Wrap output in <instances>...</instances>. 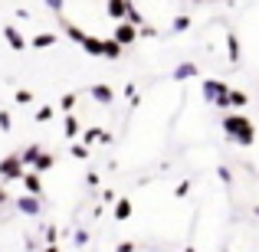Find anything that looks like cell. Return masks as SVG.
I'll use <instances>...</instances> for the list:
<instances>
[{
    "mask_svg": "<svg viewBox=\"0 0 259 252\" xmlns=\"http://www.w3.org/2000/svg\"><path fill=\"white\" fill-rule=\"evenodd\" d=\"M53 167H56V158H53L50 151H43V154H39V158H36V164H33L30 170H36V174H50Z\"/></svg>",
    "mask_w": 259,
    "mask_h": 252,
    "instance_id": "obj_17",
    "label": "cell"
},
{
    "mask_svg": "<svg viewBox=\"0 0 259 252\" xmlns=\"http://www.w3.org/2000/svg\"><path fill=\"white\" fill-rule=\"evenodd\" d=\"M23 190H26V193H33V196H43V174H36V170L26 167V174H23Z\"/></svg>",
    "mask_w": 259,
    "mask_h": 252,
    "instance_id": "obj_6",
    "label": "cell"
},
{
    "mask_svg": "<svg viewBox=\"0 0 259 252\" xmlns=\"http://www.w3.org/2000/svg\"><path fill=\"white\" fill-rule=\"evenodd\" d=\"M121 53H125V46L118 43V39H102V59H121Z\"/></svg>",
    "mask_w": 259,
    "mask_h": 252,
    "instance_id": "obj_12",
    "label": "cell"
},
{
    "mask_svg": "<svg viewBox=\"0 0 259 252\" xmlns=\"http://www.w3.org/2000/svg\"><path fill=\"white\" fill-rule=\"evenodd\" d=\"M125 98L132 102V105H138V102H141V95L135 92V85H125Z\"/></svg>",
    "mask_w": 259,
    "mask_h": 252,
    "instance_id": "obj_31",
    "label": "cell"
},
{
    "mask_svg": "<svg viewBox=\"0 0 259 252\" xmlns=\"http://www.w3.org/2000/svg\"><path fill=\"white\" fill-rule=\"evenodd\" d=\"M72 242H76L79 249L89 246V229H76V233H72Z\"/></svg>",
    "mask_w": 259,
    "mask_h": 252,
    "instance_id": "obj_28",
    "label": "cell"
},
{
    "mask_svg": "<svg viewBox=\"0 0 259 252\" xmlns=\"http://www.w3.org/2000/svg\"><path fill=\"white\" fill-rule=\"evenodd\" d=\"M217 174H220V180H223V183H230V180H233V174H230L227 167H220V170H217Z\"/></svg>",
    "mask_w": 259,
    "mask_h": 252,
    "instance_id": "obj_36",
    "label": "cell"
},
{
    "mask_svg": "<svg viewBox=\"0 0 259 252\" xmlns=\"http://www.w3.org/2000/svg\"><path fill=\"white\" fill-rule=\"evenodd\" d=\"M46 7H50L53 13H63L66 10V0H46Z\"/></svg>",
    "mask_w": 259,
    "mask_h": 252,
    "instance_id": "obj_32",
    "label": "cell"
},
{
    "mask_svg": "<svg viewBox=\"0 0 259 252\" xmlns=\"http://www.w3.org/2000/svg\"><path fill=\"white\" fill-rule=\"evenodd\" d=\"M4 39H7V46H10V49H26V36L23 33L17 30V26H4Z\"/></svg>",
    "mask_w": 259,
    "mask_h": 252,
    "instance_id": "obj_11",
    "label": "cell"
},
{
    "mask_svg": "<svg viewBox=\"0 0 259 252\" xmlns=\"http://www.w3.org/2000/svg\"><path fill=\"white\" fill-rule=\"evenodd\" d=\"M223 252H230V249H223Z\"/></svg>",
    "mask_w": 259,
    "mask_h": 252,
    "instance_id": "obj_41",
    "label": "cell"
},
{
    "mask_svg": "<svg viewBox=\"0 0 259 252\" xmlns=\"http://www.w3.org/2000/svg\"><path fill=\"white\" fill-rule=\"evenodd\" d=\"M246 102H249L246 92H240V88H230V108H246Z\"/></svg>",
    "mask_w": 259,
    "mask_h": 252,
    "instance_id": "obj_20",
    "label": "cell"
},
{
    "mask_svg": "<svg viewBox=\"0 0 259 252\" xmlns=\"http://www.w3.org/2000/svg\"><path fill=\"white\" fill-rule=\"evenodd\" d=\"M13 128V118H10V112H0V131H10Z\"/></svg>",
    "mask_w": 259,
    "mask_h": 252,
    "instance_id": "obj_30",
    "label": "cell"
},
{
    "mask_svg": "<svg viewBox=\"0 0 259 252\" xmlns=\"http://www.w3.org/2000/svg\"><path fill=\"white\" fill-rule=\"evenodd\" d=\"M223 134L230 141H236V144L249 147L256 141V125L243 112H230V115H223Z\"/></svg>",
    "mask_w": 259,
    "mask_h": 252,
    "instance_id": "obj_1",
    "label": "cell"
},
{
    "mask_svg": "<svg viewBox=\"0 0 259 252\" xmlns=\"http://www.w3.org/2000/svg\"><path fill=\"white\" fill-rule=\"evenodd\" d=\"M63 134H66L69 141L79 138V118H76V112H66V118H63Z\"/></svg>",
    "mask_w": 259,
    "mask_h": 252,
    "instance_id": "obj_14",
    "label": "cell"
},
{
    "mask_svg": "<svg viewBox=\"0 0 259 252\" xmlns=\"http://www.w3.org/2000/svg\"><path fill=\"white\" fill-rule=\"evenodd\" d=\"M17 210H20V216H39L43 213V196H33V193L17 196Z\"/></svg>",
    "mask_w": 259,
    "mask_h": 252,
    "instance_id": "obj_4",
    "label": "cell"
},
{
    "mask_svg": "<svg viewBox=\"0 0 259 252\" xmlns=\"http://www.w3.org/2000/svg\"><path fill=\"white\" fill-rule=\"evenodd\" d=\"M187 252H194V249H187Z\"/></svg>",
    "mask_w": 259,
    "mask_h": 252,
    "instance_id": "obj_40",
    "label": "cell"
},
{
    "mask_svg": "<svg viewBox=\"0 0 259 252\" xmlns=\"http://www.w3.org/2000/svg\"><path fill=\"white\" fill-rule=\"evenodd\" d=\"M89 95H92L99 105H112V102H115V88L105 85V82H95L92 88H89Z\"/></svg>",
    "mask_w": 259,
    "mask_h": 252,
    "instance_id": "obj_7",
    "label": "cell"
},
{
    "mask_svg": "<svg viewBox=\"0 0 259 252\" xmlns=\"http://www.w3.org/2000/svg\"><path fill=\"white\" fill-rule=\"evenodd\" d=\"M227 56H230V63H240V39H236V33H227Z\"/></svg>",
    "mask_w": 259,
    "mask_h": 252,
    "instance_id": "obj_19",
    "label": "cell"
},
{
    "mask_svg": "<svg viewBox=\"0 0 259 252\" xmlns=\"http://www.w3.org/2000/svg\"><path fill=\"white\" fill-rule=\"evenodd\" d=\"M82 144H112V134L102 128H85L82 131Z\"/></svg>",
    "mask_w": 259,
    "mask_h": 252,
    "instance_id": "obj_10",
    "label": "cell"
},
{
    "mask_svg": "<svg viewBox=\"0 0 259 252\" xmlns=\"http://www.w3.org/2000/svg\"><path fill=\"white\" fill-rule=\"evenodd\" d=\"M112 39H118L121 46H132L135 39H138V26H135V23H128V20H118V23H115Z\"/></svg>",
    "mask_w": 259,
    "mask_h": 252,
    "instance_id": "obj_5",
    "label": "cell"
},
{
    "mask_svg": "<svg viewBox=\"0 0 259 252\" xmlns=\"http://www.w3.org/2000/svg\"><path fill=\"white\" fill-rule=\"evenodd\" d=\"M203 98L213 108H227L230 112V85L220 82V79H207V82H203Z\"/></svg>",
    "mask_w": 259,
    "mask_h": 252,
    "instance_id": "obj_2",
    "label": "cell"
},
{
    "mask_svg": "<svg viewBox=\"0 0 259 252\" xmlns=\"http://www.w3.org/2000/svg\"><path fill=\"white\" fill-rule=\"evenodd\" d=\"M125 20H128V23H135V26H145V17H141V10H138V7H128V13H125Z\"/></svg>",
    "mask_w": 259,
    "mask_h": 252,
    "instance_id": "obj_25",
    "label": "cell"
},
{
    "mask_svg": "<svg viewBox=\"0 0 259 252\" xmlns=\"http://www.w3.org/2000/svg\"><path fill=\"white\" fill-rule=\"evenodd\" d=\"M128 7H132V0H105V13H108V20H125V13H128Z\"/></svg>",
    "mask_w": 259,
    "mask_h": 252,
    "instance_id": "obj_8",
    "label": "cell"
},
{
    "mask_svg": "<svg viewBox=\"0 0 259 252\" xmlns=\"http://www.w3.org/2000/svg\"><path fill=\"white\" fill-rule=\"evenodd\" d=\"M85 183H89V187H99V174H95V170H89V174H85Z\"/></svg>",
    "mask_w": 259,
    "mask_h": 252,
    "instance_id": "obj_33",
    "label": "cell"
},
{
    "mask_svg": "<svg viewBox=\"0 0 259 252\" xmlns=\"http://www.w3.org/2000/svg\"><path fill=\"white\" fill-rule=\"evenodd\" d=\"M59 33H36V36H30V46L33 49H50V46H56Z\"/></svg>",
    "mask_w": 259,
    "mask_h": 252,
    "instance_id": "obj_13",
    "label": "cell"
},
{
    "mask_svg": "<svg viewBox=\"0 0 259 252\" xmlns=\"http://www.w3.org/2000/svg\"><path fill=\"white\" fill-rule=\"evenodd\" d=\"M76 102H79V95H76V92H66L59 105H63V112H72V108H76Z\"/></svg>",
    "mask_w": 259,
    "mask_h": 252,
    "instance_id": "obj_27",
    "label": "cell"
},
{
    "mask_svg": "<svg viewBox=\"0 0 259 252\" xmlns=\"http://www.w3.org/2000/svg\"><path fill=\"white\" fill-rule=\"evenodd\" d=\"M69 154H72V158H76V161H85V158H89V144H82V141H72Z\"/></svg>",
    "mask_w": 259,
    "mask_h": 252,
    "instance_id": "obj_24",
    "label": "cell"
},
{
    "mask_svg": "<svg viewBox=\"0 0 259 252\" xmlns=\"http://www.w3.org/2000/svg\"><path fill=\"white\" fill-rule=\"evenodd\" d=\"M23 174H26V164L20 161V154H10V158L0 161V180H4V183L23 180Z\"/></svg>",
    "mask_w": 259,
    "mask_h": 252,
    "instance_id": "obj_3",
    "label": "cell"
},
{
    "mask_svg": "<svg viewBox=\"0 0 259 252\" xmlns=\"http://www.w3.org/2000/svg\"><path fill=\"white\" fill-rule=\"evenodd\" d=\"M13 98H17V105H30V102H33V92H30V88H17V92H13Z\"/></svg>",
    "mask_w": 259,
    "mask_h": 252,
    "instance_id": "obj_26",
    "label": "cell"
},
{
    "mask_svg": "<svg viewBox=\"0 0 259 252\" xmlns=\"http://www.w3.org/2000/svg\"><path fill=\"white\" fill-rule=\"evenodd\" d=\"M187 193H190V180H181V183L174 187V196H177V200H184Z\"/></svg>",
    "mask_w": 259,
    "mask_h": 252,
    "instance_id": "obj_29",
    "label": "cell"
},
{
    "mask_svg": "<svg viewBox=\"0 0 259 252\" xmlns=\"http://www.w3.org/2000/svg\"><path fill=\"white\" fill-rule=\"evenodd\" d=\"M7 200H10V196H7V187H4V183H0V207H4Z\"/></svg>",
    "mask_w": 259,
    "mask_h": 252,
    "instance_id": "obj_37",
    "label": "cell"
},
{
    "mask_svg": "<svg viewBox=\"0 0 259 252\" xmlns=\"http://www.w3.org/2000/svg\"><path fill=\"white\" fill-rule=\"evenodd\" d=\"M115 252H135V242H118Z\"/></svg>",
    "mask_w": 259,
    "mask_h": 252,
    "instance_id": "obj_35",
    "label": "cell"
},
{
    "mask_svg": "<svg viewBox=\"0 0 259 252\" xmlns=\"http://www.w3.org/2000/svg\"><path fill=\"white\" fill-rule=\"evenodd\" d=\"M39 154H43V147H39V144H26L23 151H20V161H23L26 167H33V164H36V158H39Z\"/></svg>",
    "mask_w": 259,
    "mask_h": 252,
    "instance_id": "obj_18",
    "label": "cell"
},
{
    "mask_svg": "<svg viewBox=\"0 0 259 252\" xmlns=\"http://www.w3.org/2000/svg\"><path fill=\"white\" fill-rule=\"evenodd\" d=\"M190 13H181V17H174V23H171V33H184V30H190Z\"/></svg>",
    "mask_w": 259,
    "mask_h": 252,
    "instance_id": "obj_22",
    "label": "cell"
},
{
    "mask_svg": "<svg viewBox=\"0 0 259 252\" xmlns=\"http://www.w3.org/2000/svg\"><path fill=\"white\" fill-rule=\"evenodd\" d=\"M82 53H85V56H92V59H102V39H99V36H89V33H85Z\"/></svg>",
    "mask_w": 259,
    "mask_h": 252,
    "instance_id": "obj_15",
    "label": "cell"
},
{
    "mask_svg": "<svg viewBox=\"0 0 259 252\" xmlns=\"http://www.w3.org/2000/svg\"><path fill=\"white\" fill-rule=\"evenodd\" d=\"M197 72H200V69H197V63H181L174 69V82H187V79L197 76Z\"/></svg>",
    "mask_w": 259,
    "mask_h": 252,
    "instance_id": "obj_16",
    "label": "cell"
},
{
    "mask_svg": "<svg viewBox=\"0 0 259 252\" xmlns=\"http://www.w3.org/2000/svg\"><path fill=\"white\" fill-rule=\"evenodd\" d=\"M112 207H115V210H112V216H115V220H118V223L132 220V213H135V203L128 200V196H118V200H115Z\"/></svg>",
    "mask_w": 259,
    "mask_h": 252,
    "instance_id": "obj_9",
    "label": "cell"
},
{
    "mask_svg": "<svg viewBox=\"0 0 259 252\" xmlns=\"http://www.w3.org/2000/svg\"><path fill=\"white\" fill-rule=\"evenodd\" d=\"M256 216H259V207H256Z\"/></svg>",
    "mask_w": 259,
    "mask_h": 252,
    "instance_id": "obj_39",
    "label": "cell"
},
{
    "mask_svg": "<svg viewBox=\"0 0 259 252\" xmlns=\"http://www.w3.org/2000/svg\"><path fill=\"white\" fill-rule=\"evenodd\" d=\"M43 252H59V246H56V242H46V249Z\"/></svg>",
    "mask_w": 259,
    "mask_h": 252,
    "instance_id": "obj_38",
    "label": "cell"
},
{
    "mask_svg": "<svg viewBox=\"0 0 259 252\" xmlns=\"http://www.w3.org/2000/svg\"><path fill=\"white\" fill-rule=\"evenodd\" d=\"M63 33H66V36H69V39H72V43H76V46H82V39H85V33H82V30H79V26H76V23H66V26H63Z\"/></svg>",
    "mask_w": 259,
    "mask_h": 252,
    "instance_id": "obj_21",
    "label": "cell"
},
{
    "mask_svg": "<svg viewBox=\"0 0 259 252\" xmlns=\"http://www.w3.org/2000/svg\"><path fill=\"white\" fill-rule=\"evenodd\" d=\"M53 115H56V108H53V105H39V108H36V115H33V118H36L39 125H46V121H53Z\"/></svg>",
    "mask_w": 259,
    "mask_h": 252,
    "instance_id": "obj_23",
    "label": "cell"
},
{
    "mask_svg": "<svg viewBox=\"0 0 259 252\" xmlns=\"http://www.w3.org/2000/svg\"><path fill=\"white\" fill-rule=\"evenodd\" d=\"M118 196H115V190H102V203H115Z\"/></svg>",
    "mask_w": 259,
    "mask_h": 252,
    "instance_id": "obj_34",
    "label": "cell"
}]
</instances>
